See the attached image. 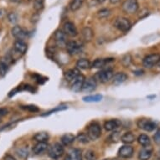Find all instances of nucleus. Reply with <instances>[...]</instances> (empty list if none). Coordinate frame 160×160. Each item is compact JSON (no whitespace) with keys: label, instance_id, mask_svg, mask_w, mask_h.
<instances>
[{"label":"nucleus","instance_id":"f8f14e48","mask_svg":"<svg viewBox=\"0 0 160 160\" xmlns=\"http://www.w3.org/2000/svg\"><path fill=\"white\" fill-rule=\"evenodd\" d=\"M97 88V82L94 79V77L86 79L82 87V91L85 92H92Z\"/></svg>","mask_w":160,"mask_h":160},{"label":"nucleus","instance_id":"473e14b6","mask_svg":"<svg viewBox=\"0 0 160 160\" xmlns=\"http://www.w3.org/2000/svg\"><path fill=\"white\" fill-rule=\"evenodd\" d=\"M76 138H77V140H78L79 142H82V143H87V142H89L90 141L89 137L87 136V134L83 133V132L79 134L78 136L76 137Z\"/></svg>","mask_w":160,"mask_h":160},{"label":"nucleus","instance_id":"f3484780","mask_svg":"<svg viewBox=\"0 0 160 160\" xmlns=\"http://www.w3.org/2000/svg\"><path fill=\"white\" fill-rule=\"evenodd\" d=\"M13 48L16 52L18 53L19 55H24L26 53L28 46L26 43L24 42L23 40H16L14 42Z\"/></svg>","mask_w":160,"mask_h":160},{"label":"nucleus","instance_id":"a878e982","mask_svg":"<svg viewBox=\"0 0 160 160\" xmlns=\"http://www.w3.org/2000/svg\"><path fill=\"white\" fill-rule=\"evenodd\" d=\"M76 67L77 69H82V70H87L92 67V64L90 61L87 59H81L76 62Z\"/></svg>","mask_w":160,"mask_h":160},{"label":"nucleus","instance_id":"e433bc0d","mask_svg":"<svg viewBox=\"0 0 160 160\" xmlns=\"http://www.w3.org/2000/svg\"><path fill=\"white\" fill-rule=\"evenodd\" d=\"M18 154L22 158H25L26 156H28V151H26L25 149H18L17 151Z\"/></svg>","mask_w":160,"mask_h":160},{"label":"nucleus","instance_id":"2eb2a0df","mask_svg":"<svg viewBox=\"0 0 160 160\" xmlns=\"http://www.w3.org/2000/svg\"><path fill=\"white\" fill-rule=\"evenodd\" d=\"M152 153V148L151 146L143 147V148L139 151L138 158L139 160H148L151 158Z\"/></svg>","mask_w":160,"mask_h":160},{"label":"nucleus","instance_id":"423d86ee","mask_svg":"<svg viewBox=\"0 0 160 160\" xmlns=\"http://www.w3.org/2000/svg\"><path fill=\"white\" fill-rule=\"evenodd\" d=\"M122 10L127 13H136L138 9V3L137 0H126L122 5Z\"/></svg>","mask_w":160,"mask_h":160},{"label":"nucleus","instance_id":"dca6fc26","mask_svg":"<svg viewBox=\"0 0 160 160\" xmlns=\"http://www.w3.org/2000/svg\"><path fill=\"white\" fill-rule=\"evenodd\" d=\"M112 80V83L115 86H119L128 80V75L124 72H118L113 76Z\"/></svg>","mask_w":160,"mask_h":160},{"label":"nucleus","instance_id":"49530a36","mask_svg":"<svg viewBox=\"0 0 160 160\" xmlns=\"http://www.w3.org/2000/svg\"><path fill=\"white\" fill-rule=\"evenodd\" d=\"M104 160H112V159H109V158H108V159H104Z\"/></svg>","mask_w":160,"mask_h":160},{"label":"nucleus","instance_id":"6e6552de","mask_svg":"<svg viewBox=\"0 0 160 160\" xmlns=\"http://www.w3.org/2000/svg\"><path fill=\"white\" fill-rule=\"evenodd\" d=\"M138 126L146 132H152L157 128V124L149 119H140L138 122Z\"/></svg>","mask_w":160,"mask_h":160},{"label":"nucleus","instance_id":"a211bd4d","mask_svg":"<svg viewBox=\"0 0 160 160\" xmlns=\"http://www.w3.org/2000/svg\"><path fill=\"white\" fill-rule=\"evenodd\" d=\"M113 61H114V59H112V58H110V59H97V60L92 63V67L97 69L103 68L107 64L113 62Z\"/></svg>","mask_w":160,"mask_h":160},{"label":"nucleus","instance_id":"4c0bfd02","mask_svg":"<svg viewBox=\"0 0 160 160\" xmlns=\"http://www.w3.org/2000/svg\"><path fill=\"white\" fill-rule=\"evenodd\" d=\"M153 139H154V141L156 143H158V144H160V130H158V131L157 132L154 134V136H153Z\"/></svg>","mask_w":160,"mask_h":160},{"label":"nucleus","instance_id":"a19ab883","mask_svg":"<svg viewBox=\"0 0 160 160\" xmlns=\"http://www.w3.org/2000/svg\"><path fill=\"white\" fill-rule=\"evenodd\" d=\"M4 160H16L13 156L11 155H6L5 158H4Z\"/></svg>","mask_w":160,"mask_h":160},{"label":"nucleus","instance_id":"7c9ffc66","mask_svg":"<svg viewBox=\"0 0 160 160\" xmlns=\"http://www.w3.org/2000/svg\"><path fill=\"white\" fill-rule=\"evenodd\" d=\"M45 7V1L44 0H34V8L36 11H41Z\"/></svg>","mask_w":160,"mask_h":160},{"label":"nucleus","instance_id":"f704fd0d","mask_svg":"<svg viewBox=\"0 0 160 160\" xmlns=\"http://www.w3.org/2000/svg\"><path fill=\"white\" fill-rule=\"evenodd\" d=\"M110 10L108 9V8H104V9H102L98 12V17L101 18H107L108 16L110 15Z\"/></svg>","mask_w":160,"mask_h":160},{"label":"nucleus","instance_id":"2f4dec72","mask_svg":"<svg viewBox=\"0 0 160 160\" xmlns=\"http://www.w3.org/2000/svg\"><path fill=\"white\" fill-rule=\"evenodd\" d=\"M85 158L87 160H97V155L93 150H87L85 153Z\"/></svg>","mask_w":160,"mask_h":160},{"label":"nucleus","instance_id":"37998d69","mask_svg":"<svg viewBox=\"0 0 160 160\" xmlns=\"http://www.w3.org/2000/svg\"><path fill=\"white\" fill-rule=\"evenodd\" d=\"M126 57H128L129 58V59H128V63L126 64V66H128L129 65V63H130V61H130V56H129V55H126ZM123 61V62H124V61H127V59H123V61Z\"/></svg>","mask_w":160,"mask_h":160},{"label":"nucleus","instance_id":"c85d7f7f","mask_svg":"<svg viewBox=\"0 0 160 160\" xmlns=\"http://www.w3.org/2000/svg\"><path fill=\"white\" fill-rule=\"evenodd\" d=\"M102 100V95H92V96H87L83 97V101L86 102H98Z\"/></svg>","mask_w":160,"mask_h":160},{"label":"nucleus","instance_id":"ddd939ff","mask_svg":"<svg viewBox=\"0 0 160 160\" xmlns=\"http://www.w3.org/2000/svg\"><path fill=\"white\" fill-rule=\"evenodd\" d=\"M133 148L130 146V145L127 144L121 147V148L118 151V155L120 157L123 158H129L133 155Z\"/></svg>","mask_w":160,"mask_h":160},{"label":"nucleus","instance_id":"ea45409f","mask_svg":"<svg viewBox=\"0 0 160 160\" xmlns=\"http://www.w3.org/2000/svg\"><path fill=\"white\" fill-rule=\"evenodd\" d=\"M7 112H8V110H7V109H4V108H1V109H0V116L5 115Z\"/></svg>","mask_w":160,"mask_h":160},{"label":"nucleus","instance_id":"aec40b11","mask_svg":"<svg viewBox=\"0 0 160 160\" xmlns=\"http://www.w3.org/2000/svg\"><path fill=\"white\" fill-rule=\"evenodd\" d=\"M65 160H82V151L78 148H74L69 152Z\"/></svg>","mask_w":160,"mask_h":160},{"label":"nucleus","instance_id":"b1692460","mask_svg":"<svg viewBox=\"0 0 160 160\" xmlns=\"http://www.w3.org/2000/svg\"><path fill=\"white\" fill-rule=\"evenodd\" d=\"M122 142L126 144H131L136 140V137L131 132H128L126 133H124L121 138Z\"/></svg>","mask_w":160,"mask_h":160},{"label":"nucleus","instance_id":"bb28decb","mask_svg":"<svg viewBox=\"0 0 160 160\" xmlns=\"http://www.w3.org/2000/svg\"><path fill=\"white\" fill-rule=\"evenodd\" d=\"M138 142L140 145H142V147H147L151 144V140L150 138L146 134H141L138 138Z\"/></svg>","mask_w":160,"mask_h":160},{"label":"nucleus","instance_id":"5701e85b","mask_svg":"<svg viewBox=\"0 0 160 160\" xmlns=\"http://www.w3.org/2000/svg\"><path fill=\"white\" fill-rule=\"evenodd\" d=\"M61 140L62 144L65 145V146H68V145H71L76 140V136L72 133L64 134L63 136L61 137Z\"/></svg>","mask_w":160,"mask_h":160},{"label":"nucleus","instance_id":"7ed1b4c3","mask_svg":"<svg viewBox=\"0 0 160 160\" xmlns=\"http://www.w3.org/2000/svg\"><path fill=\"white\" fill-rule=\"evenodd\" d=\"M113 76H114V73H113L112 70L107 69V70H102V71L97 72L95 75L94 79L96 80V82L98 81L101 83H107L112 79Z\"/></svg>","mask_w":160,"mask_h":160},{"label":"nucleus","instance_id":"393cba45","mask_svg":"<svg viewBox=\"0 0 160 160\" xmlns=\"http://www.w3.org/2000/svg\"><path fill=\"white\" fill-rule=\"evenodd\" d=\"M48 148L47 142H38L34 148H33V152L35 154H40Z\"/></svg>","mask_w":160,"mask_h":160},{"label":"nucleus","instance_id":"a18cd8bd","mask_svg":"<svg viewBox=\"0 0 160 160\" xmlns=\"http://www.w3.org/2000/svg\"><path fill=\"white\" fill-rule=\"evenodd\" d=\"M158 67L160 68V60H159V61H158Z\"/></svg>","mask_w":160,"mask_h":160},{"label":"nucleus","instance_id":"c03bdc74","mask_svg":"<svg viewBox=\"0 0 160 160\" xmlns=\"http://www.w3.org/2000/svg\"><path fill=\"white\" fill-rule=\"evenodd\" d=\"M97 1H98L99 3H103L104 1H106V0H97Z\"/></svg>","mask_w":160,"mask_h":160},{"label":"nucleus","instance_id":"412c9836","mask_svg":"<svg viewBox=\"0 0 160 160\" xmlns=\"http://www.w3.org/2000/svg\"><path fill=\"white\" fill-rule=\"evenodd\" d=\"M79 75H80V71H79V70L77 68L70 69L67 71H66V73H65V78H66V81L71 82Z\"/></svg>","mask_w":160,"mask_h":160},{"label":"nucleus","instance_id":"20e7f679","mask_svg":"<svg viewBox=\"0 0 160 160\" xmlns=\"http://www.w3.org/2000/svg\"><path fill=\"white\" fill-rule=\"evenodd\" d=\"M67 52L71 55H77L81 52L83 49V45L80 41H76V40H71L68 41L66 45Z\"/></svg>","mask_w":160,"mask_h":160},{"label":"nucleus","instance_id":"39448f33","mask_svg":"<svg viewBox=\"0 0 160 160\" xmlns=\"http://www.w3.org/2000/svg\"><path fill=\"white\" fill-rule=\"evenodd\" d=\"M64 152H65V150H64V147L62 146V144L59 143V142H56L49 148L48 153H49V156L51 158L58 159L59 158H61L63 155Z\"/></svg>","mask_w":160,"mask_h":160},{"label":"nucleus","instance_id":"9b49d317","mask_svg":"<svg viewBox=\"0 0 160 160\" xmlns=\"http://www.w3.org/2000/svg\"><path fill=\"white\" fill-rule=\"evenodd\" d=\"M63 31L64 33L71 37H76L78 34V31L76 27L75 26V24L72 22H66L63 25Z\"/></svg>","mask_w":160,"mask_h":160},{"label":"nucleus","instance_id":"c756f323","mask_svg":"<svg viewBox=\"0 0 160 160\" xmlns=\"http://www.w3.org/2000/svg\"><path fill=\"white\" fill-rule=\"evenodd\" d=\"M84 0H72L71 3V9L72 11H77L82 6Z\"/></svg>","mask_w":160,"mask_h":160},{"label":"nucleus","instance_id":"58836bf2","mask_svg":"<svg viewBox=\"0 0 160 160\" xmlns=\"http://www.w3.org/2000/svg\"><path fill=\"white\" fill-rule=\"evenodd\" d=\"M8 18H9V20L11 22H16L17 21V16H16L15 13H10L9 15H8Z\"/></svg>","mask_w":160,"mask_h":160},{"label":"nucleus","instance_id":"0eeeda50","mask_svg":"<svg viewBox=\"0 0 160 160\" xmlns=\"http://www.w3.org/2000/svg\"><path fill=\"white\" fill-rule=\"evenodd\" d=\"M160 60L159 54H151V55H147L143 59L142 65L145 68H152L154 66L158 65V61Z\"/></svg>","mask_w":160,"mask_h":160},{"label":"nucleus","instance_id":"4be33fe9","mask_svg":"<svg viewBox=\"0 0 160 160\" xmlns=\"http://www.w3.org/2000/svg\"><path fill=\"white\" fill-rule=\"evenodd\" d=\"M82 38L84 39L86 42H90L92 41V39H93V36H94V33H93V30H92L91 28L89 27H86L84 29H82Z\"/></svg>","mask_w":160,"mask_h":160},{"label":"nucleus","instance_id":"4468645a","mask_svg":"<svg viewBox=\"0 0 160 160\" xmlns=\"http://www.w3.org/2000/svg\"><path fill=\"white\" fill-rule=\"evenodd\" d=\"M13 36L17 39V40H23L26 38L27 32L24 30L22 27L20 26H14L11 30Z\"/></svg>","mask_w":160,"mask_h":160},{"label":"nucleus","instance_id":"6ab92c4d","mask_svg":"<svg viewBox=\"0 0 160 160\" xmlns=\"http://www.w3.org/2000/svg\"><path fill=\"white\" fill-rule=\"evenodd\" d=\"M121 125V122L118 120V119H112L110 121L106 122L104 124V128L107 131H113L118 128H119Z\"/></svg>","mask_w":160,"mask_h":160},{"label":"nucleus","instance_id":"79ce46f5","mask_svg":"<svg viewBox=\"0 0 160 160\" xmlns=\"http://www.w3.org/2000/svg\"><path fill=\"white\" fill-rule=\"evenodd\" d=\"M109 1H110V3H112V4H117V3L120 2V0H109Z\"/></svg>","mask_w":160,"mask_h":160},{"label":"nucleus","instance_id":"f03ea898","mask_svg":"<svg viewBox=\"0 0 160 160\" xmlns=\"http://www.w3.org/2000/svg\"><path fill=\"white\" fill-rule=\"evenodd\" d=\"M113 25L120 31L128 32L131 29L132 24L131 22L129 21L128 18H124V17H118L113 23Z\"/></svg>","mask_w":160,"mask_h":160},{"label":"nucleus","instance_id":"cd10ccee","mask_svg":"<svg viewBox=\"0 0 160 160\" xmlns=\"http://www.w3.org/2000/svg\"><path fill=\"white\" fill-rule=\"evenodd\" d=\"M34 139L38 142H46L49 139V134L47 132H38L34 136Z\"/></svg>","mask_w":160,"mask_h":160},{"label":"nucleus","instance_id":"72a5a7b5","mask_svg":"<svg viewBox=\"0 0 160 160\" xmlns=\"http://www.w3.org/2000/svg\"><path fill=\"white\" fill-rule=\"evenodd\" d=\"M24 110L29 111V112H39V108H37L36 106L34 105H28V106H22L21 107Z\"/></svg>","mask_w":160,"mask_h":160},{"label":"nucleus","instance_id":"9d476101","mask_svg":"<svg viewBox=\"0 0 160 160\" xmlns=\"http://www.w3.org/2000/svg\"><path fill=\"white\" fill-rule=\"evenodd\" d=\"M55 40L56 45L59 47H66L67 44V35L64 33L63 30H57L55 34Z\"/></svg>","mask_w":160,"mask_h":160},{"label":"nucleus","instance_id":"f257e3e1","mask_svg":"<svg viewBox=\"0 0 160 160\" xmlns=\"http://www.w3.org/2000/svg\"><path fill=\"white\" fill-rule=\"evenodd\" d=\"M102 134V128L98 122H93L87 128V136L89 137L90 140L95 141L100 138Z\"/></svg>","mask_w":160,"mask_h":160},{"label":"nucleus","instance_id":"c9c22d12","mask_svg":"<svg viewBox=\"0 0 160 160\" xmlns=\"http://www.w3.org/2000/svg\"><path fill=\"white\" fill-rule=\"evenodd\" d=\"M66 108H67V107H65V106H63V107H57L56 108H55V109H52V110L50 111V112H46L45 114H44L43 116L50 115V114H52V113H54V112H59V111L66 110Z\"/></svg>","mask_w":160,"mask_h":160},{"label":"nucleus","instance_id":"1a4fd4ad","mask_svg":"<svg viewBox=\"0 0 160 160\" xmlns=\"http://www.w3.org/2000/svg\"><path fill=\"white\" fill-rule=\"evenodd\" d=\"M86 78L85 76L82 74H80L76 78H75L71 82V90L75 92H81L84 84V82Z\"/></svg>","mask_w":160,"mask_h":160}]
</instances>
